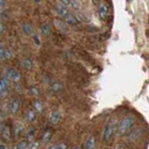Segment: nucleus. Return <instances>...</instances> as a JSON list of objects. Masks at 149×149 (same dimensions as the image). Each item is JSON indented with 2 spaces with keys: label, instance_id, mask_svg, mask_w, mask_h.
I'll return each instance as SVG.
<instances>
[{
  "label": "nucleus",
  "instance_id": "obj_15",
  "mask_svg": "<svg viewBox=\"0 0 149 149\" xmlns=\"http://www.w3.org/2000/svg\"><path fill=\"white\" fill-rule=\"evenodd\" d=\"M33 106H34V110L36 112L37 114L43 113V111L45 109L44 104L39 100H35L34 102H33Z\"/></svg>",
  "mask_w": 149,
  "mask_h": 149
},
{
  "label": "nucleus",
  "instance_id": "obj_19",
  "mask_svg": "<svg viewBox=\"0 0 149 149\" xmlns=\"http://www.w3.org/2000/svg\"><path fill=\"white\" fill-rule=\"evenodd\" d=\"M23 130V124L21 122H16L14 125V134L16 136H20Z\"/></svg>",
  "mask_w": 149,
  "mask_h": 149
},
{
  "label": "nucleus",
  "instance_id": "obj_5",
  "mask_svg": "<svg viewBox=\"0 0 149 149\" xmlns=\"http://www.w3.org/2000/svg\"><path fill=\"white\" fill-rule=\"evenodd\" d=\"M21 106V101L17 97H13L8 102V111L10 112L11 115H15L18 110L20 109Z\"/></svg>",
  "mask_w": 149,
  "mask_h": 149
},
{
  "label": "nucleus",
  "instance_id": "obj_3",
  "mask_svg": "<svg viewBox=\"0 0 149 149\" xmlns=\"http://www.w3.org/2000/svg\"><path fill=\"white\" fill-rule=\"evenodd\" d=\"M4 77H6L7 78H8L9 80H11L12 82H14V84L19 83L22 79V74L21 73L16 69L13 68H7L6 71H5Z\"/></svg>",
  "mask_w": 149,
  "mask_h": 149
},
{
  "label": "nucleus",
  "instance_id": "obj_13",
  "mask_svg": "<svg viewBox=\"0 0 149 149\" xmlns=\"http://www.w3.org/2000/svg\"><path fill=\"white\" fill-rule=\"evenodd\" d=\"M22 32L24 33L26 36H33L35 33V29L33 25L29 22H23L22 24Z\"/></svg>",
  "mask_w": 149,
  "mask_h": 149
},
{
  "label": "nucleus",
  "instance_id": "obj_26",
  "mask_svg": "<svg viewBox=\"0 0 149 149\" xmlns=\"http://www.w3.org/2000/svg\"><path fill=\"white\" fill-rule=\"evenodd\" d=\"M0 18H1L2 22L8 20V19L9 18V13L8 12V10H1V12H0Z\"/></svg>",
  "mask_w": 149,
  "mask_h": 149
},
{
  "label": "nucleus",
  "instance_id": "obj_33",
  "mask_svg": "<svg viewBox=\"0 0 149 149\" xmlns=\"http://www.w3.org/2000/svg\"><path fill=\"white\" fill-rule=\"evenodd\" d=\"M37 37H38V36H34V37H33V40H34V41L36 42V45H38V44L40 43V41H39V39H38V38H37Z\"/></svg>",
  "mask_w": 149,
  "mask_h": 149
},
{
  "label": "nucleus",
  "instance_id": "obj_8",
  "mask_svg": "<svg viewBox=\"0 0 149 149\" xmlns=\"http://www.w3.org/2000/svg\"><path fill=\"white\" fill-rule=\"evenodd\" d=\"M1 136L5 141H10L11 140V130L8 125L2 123L1 124Z\"/></svg>",
  "mask_w": 149,
  "mask_h": 149
},
{
  "label": "nucleus",
  "instance_id": "obj_29",
  "mask_svg": "<svg viewBox=\"0 0 149 149\" xmlns=\"http://www.w3.org/2000/svg\"><path fill=\"white\" fill-rule=\"evenodd\" d=\"M61 5H63V6H64L65 8H69L70 7V0H63V1H60L59 2Z\"/></svg>",
  "mask_w": 149,
  "mask_h": 149
},
{
  "label": "nucleus",
  "instance_id": "obj_35",
  "mask_svg": "<svg viewBox=\"0 0 149 149\" xmlns=\"http://www.w3.org/2000/svg\"><path fill=\"white\" fill-rule=\"evenodd\" d=\"M48 149H59L58 144H52V146H50Z\"/></svg>",
  "mask_w": 149,
  "mask_h": 149
},
{
  "label": "nucleus",
  "instance_id": "obj_22",
  "mask_svg": "<svg viewBox=\"0 0 149 149\" xmlns=\"http://www.w3.org/2000/svg\"><path fill=\"white\" fill-rule=\"evenodd\" d=\"M51 137H52V133H51L50 130H46V132L42 134V142L49 143L50 141Z\"/></svg>",
  "mask_w": 149,
  "mask_h": 149
},
{
  "label": "nucleus",
  "instance_id": "obj_18",
  "mask_svg": "<svg viewBox=\"0 0 149 149\" xmlns=\"http://www.w3.org/2000/svg\"><path fill=\"white\" fill-rule=\"evenodd\" d=\"M21 64H22V66L26 70H31L33 66H34V63H33V60L31 58L23 59L21 62Z\"/></svg>",
  "mask_w": 149,
  "mask_h": 149
},
{
  "label": "nucleus",
  "instance_id": "obj_11",
  "mask_svg": "<svg viewBox=\"0 0 149 149\" xmlns=\"http://www.w3.org/2000/svg\"><path fill=\"white\" fill-rule=\"evenodd\" d=\"M55 10H56V12H57V14L60 17H62L63 19L70 13L69 10H68V8H65L64 6H63V5H61L60 3H58L55 6Z\"/></svg>",
  "mask_w": 149,
  "mask_h": 149
},
{
  "label": "nucleus",
  "instance_id": "obj_7",
  "mask_svg": "<svg viewBox=\"0 0 149 149\" xmlns=\"http://www.w3.org/2000/svg\"><path fill=\"white\" fill-rule=\"evenodd\" d=\"M63 85L61 81H52L49 85V91L51 93L54 94H59L63 91Z\"/></svg>",
  "mask_w": 149,
  "mask_h": 149
},
{
  "label": "nucleus",
  "instance_id": "obj_14",
  "mask_svg": "<svg viewBox=\"0 0 149 149\" xmlns=\"http://www.w3.org/2000/svg\"><path fill=\"white\" fill-rule=\"evenodd\" d=\"M96 146V139L93 135L88 136L85 143V149H95Z\"/></svg>",
  "mask_w": 149,
  "mask_h": 149
},
{
  "label": "nucleus",
  "instance_id": "obj_31",
  "mask_svg": "<svg viewBox=\"0 0 149 149\" xmlns=\"http://www.w3.org/2000/svg\"><path fill=\"white\" fill-rule=\"evenodd\" d=\"M15 88H16L17 92H19V93H21V92H22V87L20 86V84H19V83H16V84H15Z\"/></svg>",
  "mask_w": 149,
  "mask_h": 149
},
{
  "label": "nucleus",
  "instance_id": "obj_28",
  "mask_svg": "<svg viewBox=\"0 0 149 149\" xmlns=\"http://www.w3.org/2000/svg\"><path fill=\"white\" fill-rule=\"evenodd\" d=\"M39 142L38 141H33L29 143V147L28 149H38L39 148Z\"/></svg>",
  "mask_w": 149,
  "mask_h": 149
},
{
  "label": "nucleus",
  "instance_id": "obj_30",
  "mask_svg": "<svg viewBox=\"0 0 149 149\" xmlns=\"http://www.w3.org/2000/svg\"><path fill=\"white\" fill-rule=\"evenodd\" d=\"M5 30H6V26H5L4 22L1 21V22H0V33L3 34V33L5 32Z\"/></svg>",
  "mask_w": 149,
  "mask_h": 149
},
{
  "label": "nucleus",
  "instance_id": "obj_24",
  "mask_svg": "<svg viewBox=\"0 0 149 149\" xmlns=\"http://www.w3.org/2000/svg\"><path fill=\"white\" fill-rule=\"evenodd\" d=\"M28 147H29V144L27 143V141H22L16 144L12 149H28Z\"/></svg>",
  "mask_w": 149,
  "mask_h": 149
},
{
  "label": "nucleus",
  "instance_id": "obj_6",
  "mask_svg": "<svg viewBox=\"0 0 149 149\" xmlns=\"http://www.w3.org/2000/svg\"><path fill=\"white\" fill-rule=\"evenodd\" d=\"M9 88V79L6 77H2L0 79V95L2 98H5L8 92Z\"/></svg>",
  "mask_w": 149,
  "mask_h": 149
},
{
  "label": "nucleus",
  "instance_id": "obj_4",
  "mask_svg": "<svg viewBox=\"0 0 149 149\" xmlns=\"http://www.w3.org/2000/svg\"><path fill=\"white\" fill-rule=\"evenodd\" d=\"M109 13V6L106 2H101L98 6V14L101 20H105Z\"/></svg>",
  "mask_w": 149,
  "mask_h": 149
},
{
  "label": "nucleus",
  "instance_id": "obj_32",
  "mask_svg": "<svg viewBox=\"0 0 149 149\" xmlns=\"http://www.w3.org/2000/svg\"><path fill=\"white\" fill-rule=\"evenodd\" d=\"M58 147H59V149H67V146H65V143H59L58 144Z\"/></svg>",
  "mask_w": 149,
  "mask_h": 149
},
{
  "label": "nucleus",
  "instance_id": "obj_37",
  "mask_svg": "<svg viewBox=\"0 0 149 149\" xmlns=\"http://www.w3.org/2000/svg\"><path fill=\"white\" fill-rule=\"evenodd\" d=\"M116 149H125V146H122V144H119V146H118L116 147Z\"/></svg>",
  "mask_w": 149,
  "mask_h": 149
},
{
  "label": "nucleus",
  "instance_id": "obj_12",
  "mask_svg": "<svg viewBox=\"0 0 149 149\" xmlns=\"http://www.w3.org/2000/svg\"><path fill=\"white\" fill-rule=\"evenodd\" d=\"M11 58V52L4 45L0 46V59L2 61H7Z\"/></svg>",
  "mask_w": 149,
  "mask_h": 149
},
{
  "label": "nucleus",
  "instance_id": "obj_20",
  "mask_svg": "<svg viewBox=\"0 0 149 149\" xmlns=\"http://www.w3.org/2000/svg\"><path fill=\"white\" fill-rule=\"evenodd\" d=\"M64 20H65V22H66L67 24H76V23L78 22L77 20L76 16H74V14H72V13H69L68 15L64 18Z\"/></svg>",
  "mask_w": 149,
  "mask_h": 149
},
{
  "label": "nucleus",
  "instance_id": "obj_38",
  "mask_svg": "<svg viewBox=\"0 0 149 149\" xmlns=\"http://www.w3.org/2000/svg\"><path fill=\"white\" fill-rule=\"evenodd\" d=\"M74 149H80V147H76V148H74Z\"/></svg>",
  "mask_w": 149,
  "mask_h": 149
},
{
  "label": "nucleus",
  "instance_id": "obj_16",
  "mask_svg": "<svg viewBox=\"0 0 149 149\" xmlns=\"http://www.w3.org/2000/svg\"><path fill=\"white\" fill-rule=\"evenodd\" d=\"M36 112L34 109H29L26 112V115H25V118L29 123H33L35 122L36 119Z\"/></svg>",
  "mask_w": 149,
  "mask_h": 149
},
{
  "label": "nucleus",
  "instance_id": "obj_1",
  "mask_svg": "<svg viewBox=\"0 0 149 149\" xmlns=\"http://www.w3.org/2000/svg\"><path fill=\"white\" fill-rule=\"evenodd\" d=\"M135 123V119L132 116H126L120 119L118 126H116V130H118V135H124L128 133L132 126Z\"/></svg>",
  "mask_w": 149,
  "mask_h": 149
},
{
  "label": "nucleus",
  "instance_id": "obj_10",
  "mask_svg": "<svg viewBox=\"0 0 149 149\" xmlns=\"http://www.w3.org/2000/svg\"><path fill=\"white\" fill-rule=\"evenodd\" d=\"M61 120V113L60 111L55 110L52 111L49 116V122L50 125H57Z\"/></svg>",
  "mask_w": 149,
  "mask_h": 149
},
{
  "label": "nucleus",
  "instance_id": "obj_27",
  "mask_svg": "<svg viewBox=\"0 0 149 149\" xmlns=\"http://www.w3.org/2000/svg\"><path fill=\"white\" fill-rule=\"evenodd\" d=\"M74 16H76L77 21H84V19H85V16H84V14L80 10L74 11Z\"/></svg>",
  "mask_w": 149,
  "mask_h": 149
},
{
  "label": "nucleus",
  "instance_id": "obj_2",
  "mask_svg": "<svg viewBox=\"0 0 149 149\" xmlns=\"http://www.w3.org/2000/svg\"><path fill=\"white\" fill-rule=\"evenodd\" d=\"M115 129H116V126L112 121L105 124L104 130H102V140H104V142L106 143L109 142L110 140L113 138L114 133H115Z\"/></svg>",
  "mask_w": 149,
  "mask_h": 149
},
{
  "label": "nucleus",
  "instance_id": "obj_34",
  "mask_svg": "<svg viewBox=\"0 0 149 149\" xmlns=\"http://www.w3.org/2000/svg\"><path fill=\"white\" fill-rule=\"evenodd\" d=\"M6 4H7V2H6V1H4V0H1V1H0V8H1V10H3L4 6H5Z\"/></svg>",
  "mask_w": 149,
  "mask_h": 149
},
{
  "label": "nucleus",
  "instance_id": "obj_36",
  "mask_svg": "<svg viewBox=\"0 0 149 149\" xmlns=\"http://www.w3.org/2000/svg\"><path fill=\"white\" fill-rule=\"evenodd\" d=\"M0 149H7V146L4 143H0Z\"/></svg>",
  "mask_w": 149,
  "mask_h": 149
},
{
  "label": "nucleus",
  "instance_id": "obj_21",
  "mask_svg": "<svg viewBox=\"0 0 149 149\" xmlns=\"http://www.w3.org/2000/svg\"><path fill=\"white\" fill-rule=\"evenodd\" d=\"M140 133H141V132H140V130H132V132L129 134L128 139L130 140V141H135V140H136L137 138L140 137V135H141Z\"/></svg>",
  "mask_w": 149,
  "mask_h": 149
},
{
  "label": "nucleus",
  "instance_id": "obj_9",
  "mask_svg": "<svg viewBox=\"0 0 149 149\" xmlns=\"http://www.w3.org/2000/svg\"><path fill=\"white\" fill-rule=\"evenodd\" d=\"M54 26L57 28L58 31L62 32V33H67L69 30L68 24L66 23V22L59 20V19H55L54 20Z\"/></svg>",
  "mask_w": 149,
  "mask_h": 149
},
{
  "label": "nucleus",
  "instance_id": "obj_25",
  "mask_svg": "<svg viewBox=\"0 0 149 149\" xmlns=\"http://www.w3.org/2000/svg\"><path fill=\"white\" fill-rule=\"evenodd\" d=\"M70 8H73L74 11H77L80 9V2L77 1V0H71L70 1Z\"/></svg>",
  "mask_w": 149,
  "mask_h": 149
},
{
  "label": "nucleus",
  "instance_id": "obj_23",
  "mask_svg": "<svg viewBox=\"0 0 149 149\" xmlns=\"http://www.w3.org/2000/svg\"><path fill=\"white\" fill-rule=\"evenodd\" d=\"M29 93L33 96L37 97L40 94V91L36 86H31V87H29Z\"/></svg>",
  "mask_w": 149,
  "mask_h": 149
},
{
  "label": "nucleus",
  "instance_id": "obj_17",
  "mask_svg": "<svg viewBox=\"0 0 149 149\" xmlns=\"http://www.w3.org/2000/svg\"><path fill=\"white\" fill-rule=\"evenodd\" d=\"M50 32H51V27L49 25V23L45 22L40 26V33L42 36H49L50 34Z\"/></svg>",
  "mask_w": 149,
  "mask_h": 149
}]
</instances>
